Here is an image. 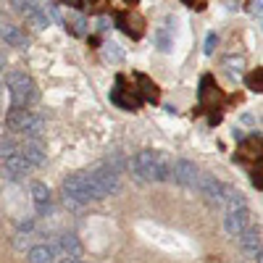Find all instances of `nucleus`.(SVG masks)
Masks as SVG:
<instances>
[{"label": "nucleus", "instance_id": "nucleus-1", "mask_svg": "<svg viewBox=\"0 0 263 263\" xmlns=\"http://www.w3.org/2000/svg\"><path fill=\"white\" fill-rule=\"evenodd\" d=\"M132 171L142 182H166V179H171V161L163 153L142 150L132 158Z\"/></svg>", "mask_w": 263, "mask_h": 263}, {"label": "nucleus", "instance_id": "nucleus-2", "mask_svg": "<svg viewBox=\"0 0 263 263\" xmlns=\"http://www.w3.org/2000/svg\"><path fill=\"white\" fill-rule=\"evenodd\" d=\"M6 84L11 90V111H29V105H34L40 100L37 84L21 71H11L6 74Z\"/></svg>", "mask_w": 263, "mask_h": 263}, {"label": "nucleus", "instance_id": "nucleus-3", "mask_svg": "<svg viewBox=\"0 0 263 263\" xmlns=\"http://www.w3.org/2000/svg\"><path fill=\"white\" fill-rule=\"evenodd\" d=\"M63 195L69 205H82L90 200H103L98 187L92 184L90 174H71V177L63 179Z\"/></svg>", "mask_w": 263, "mask_h": 263}, {"label": "nucleus", "instance_id": "nucleus-4", "mask_svg": "<svg viewBox=\"0 0 263 263\" xmlns=\"http://www.w3.org/2000/svg\"><path fill=\"white\" fill-rule=\"evenodd\" d=\"M90 179H92V184L98 187V192H100V197H108V195H116L119 190H121V182H119V174L114 171V168H108L105 163L103 166H98L92 174H90Z\"/></svg>", "mask_w": 263, "mask_h": 263}, {"label": "nucleus", "instance_id": "nucleus-5", "mask_svg": "<svg viewBox=\"0 0 263 263\" xmlns=\"http://www.w3.org/2000/svg\"><path fill=\"white\" fill-rule=\"evenodd\" d=\"M171 177H174V182H179V184H184V187H195L197 177H200V171H197V166H195L192 161L179 158V161L171 163Z\"/></svg>", "mask_w": 263, "mask_h": 263}, {"label": "nucleus", "instance_id": "nucleus-6", "mask_svg": "<svg viewBox=\"0 0 263 263\" xmlns=\"http://www.w3.org/2000/svg\"><path fill=\"white\" fill-rule=\"evenodd\" d=\"M195 190H200L211 203H216V205H221V197H224V190H227V184H221L216 177H208V174H200L197 177V182H195Z\"/></svg>", "mask_w": 263, "mask_h": 263}, {"label": "nucleus", "instance_id": "nucleus-7", "mask_svg": "<svg viewBox=\"0 0 263 263\" xmlns=\"http://www.w3.org/2000/svg\"><path fill=\"white\" fill-rule=\"evenodd\" d=\"M50 250L58 253L61 258H71V260H77V258L82 255V242H79L74 234H63V237H58L55 242L50 245Z\"/></svg>", "mask_w": 263, "mask_h": 263}, {"label": "nucleus", "instance_id": "nucleus-8", "mask_svg": "<svg viewBox=\"0 0 263 263\" xmlns=\"http://www.w3.org/2000/svg\"><path fill=\"white\" fill-rule=\"evenodd\" d=\"M248 227H250V211H248V208L232 211V213H227V218H224V229H227L229 237H239Z\"/></svg>", "mask_w": 263, "mask_h": 263}, {"label": "nucleus", "instance_id": "nucleus-9", "mask_svg": "<svg viewBox=\"0 0 263 263\" xmlns=\"http://www.w3.org/2000/svg\"><path fill=\"white\" fill-rule=\"evenodd\" d=\"M32 200H34V205H37V213H40V216H48V213L53 211L48 184H42V182H32Z\"/></svg>", "mask_w": 263, "mask_h": 263}, {"label": "nucleus", "instance_id": "nucleus-10", "mask_svg": "<svg viewBox=\"0 0 263 263\" xmlns=\"http://www.w3.org/2000/svg\"><path fill=\"white\" fill-rule=\"evenodd\" d=\"M239 248H242L248 255L253 258H263V250H260V232L258 229H245L242 234H239Z\"/></svg>", "mask_w": 263, "mask_h": 263}, {"label": "nucleus", "instance_id": "nucleus-11", "mask_svg": "<svg viewBox=\"0 0 263 263\" xmlns=\"http://www.w3.org/2000/svg\"><path fill=\"white\" fill-rule=\"evenodd\" d=\"M21 156L29 161V166H42V163H48V153H45V147H42L40 140H27L24 153H21Z\"/></svg>", "mask_w": 263, "mask_h": 263}, {"label": "nucleus", "instance_id": "nucleus-12", "mask_svg": "<svg viewBox=\"0 0 263 263\" xmlns=\"http://www.w3.org/2000/svg\"><path fill=\"white\" fill-rule=\"evenodd\" d=\"M0 37H3L11 48H24L27 45V34L13 24H0Z\"/></svg>", "mask_w": 263, "mask_h": 263}, {"label": "nucleus", "instance_id": "nucleus-13", "mask_svg": "<svg viewBox=\"0 0 263 263\" xmlns=\"http://www.w3.org/2000/svg\"><path fill=\"white\" fill-rule=\"evenodd\" d=\"M221 208H224L227 213L242 211V208H245V195L237 192L234 187H227V190H224V197H221Z\"/></svg>", "mask_w": 263, "mask_h": 263}, {"label": "nucleus", "instance_id": "nucleus-14", "mask_svg": "<svg viewBox=\"0 0 263 263\" xmlns=\"http://www.w3.org/2000/svg\"><path fill=\"white\" fill-rule=\"evenodd\" d=\"M3 168H6V171H11L13 177H21V174H27L32 166H29V161H27L24 156H21V153H13L11 158H6V166H3Z\"/></svg>", "mask_w": 263, "mask_h": 263}, {"label": "nucleus", "instance_id": "nucleus-15", "mask_svg": "<svg viewBox=\"0 0 263 263\" xmlns=\"http://www.w3.org/2000/svg\"><path fill=\"white\" fill-rule=\"evenodd\" d=\"M29 119H32V111H11L6 116V126L11 132H24V126H27Z\"/></svg>", "mask_w": 263, "mask_h": 263}, {"label": "nucleus", "instance_id": "nucleus-16", "mask_svg": "<svg viewBox=\"0 0 263 263\" xmlns=\"http://www.w3.org/2000/svg\"><path fill=\"white\" fill-rule=\"evenodd\" d=\"M21 135H27L29 140L42 137V135H45V119H42L40 114H32V119L27 121V126H24V132H21Z\"/></svg>", "mask_w": 263, "mask_h": 263}, {"label": "nucleus", "instance_id": "nucleus-17", "mask_svg": "<svg viewBox=\"0 0 263 263\" xmlns=\"http://www.w3.org/2000/svg\"><path fill=\"white\" fill-rule=\"evenodd\" d=\"M55 253L50 250V245H37L29 250V263H53Z\"/></svg>", "mask_w": 263, "mask_h": 263}, {"label": "nucleus", "instance_id": "nucleus-18", "mask_svg": "<svg viewBox=\"0 0 263 263\" xmlns=\"http://www.w3.org/2000/svg\"><path fill=\"white\" fill-rule=\"evenodd\" d=\"M227 66H229V74H232V77H239V74H242V66H245V58H242V55H239V58L229 55V58H227Z\"/></svg>", "mask_w": 263, "mask_h": 263}, {"label": "nucleus", "instance_id": "nucleus-19", "mask_svg": "<svg viewBox=\"0 0 263 263\" xmlns=\"http://www.w3.org/2000/svg\"><path fill=\"white\" fill-rule=\"evenodd\" d=\"M105 58H108V61H114V63H121V61H124V53L119 50L116 42H111V45H105Z\"/></svg>", "mask_w": 263, "mask_h": 263}, {"label": "nucleus", "instance_id": "nucleus-20", "mask_svg": "<svg viewBox=\"0 0 263 263\" xmlns=\"http://www.w3.org/2000/svg\"><path fill=\"white\" fill-rule=\"evenodd\" d=\"M13 153H16L13 140H0V158H11Z\"/></svg>", "mask_w": 263, "mask_h": 263}, {"label": "nucleus", "instance_id": "nucleus-21", "mask_svg": "<svg viewBox=\"0 0 263 263\" xmlns=\"http://www.w3.org/2000/svg\"><path fill=\"white\" fill-rule=\"evenodd\" d=\"M156 42H158V48L166 53V50H171V40H168V34L161 29V32H156Z\"/></svg>", "mask_w": 263, "mask_h": 263}, {"label": "nucleus", "instance_id": "nucleus-22", "mask_svg": "<svg viewBox=\"0 0 263 263\" xmlns=\"http://www.w3.org/2000/svg\"><path fill=\"white\" fill-rule=\"evenodd\" d=\"M71 32H74V34H84V32H87V21H84L82 16H74V21H71Z\"/></svg>", "mask_w": 263, "mask_h": 263}, {"label": "nucleus", "instance_id": "nucleus-23", "mask_svg": "<svg viewBox=\"0 0 263 263\" xmlns=\"http://www.w3.org/2000/svg\"><path fill=\"white\" fill-rule=\"evenodd\" d=\"M216 42H218V37H216V34L211 32V34L205 37V48H203V50H205V55H211V53H213V48H216Z\"/></svg>", "mask_w": 263, "mask_h": 263}, {"label": "nucleus", "instance_id": "nucleus-24", "mask_svg": "<svg viewBox=\"0 0 263 263\" xmlns=\"http://www.w3.org/2000/svg\"><path fill=\"white\" fill-rule=\"evenodd\" d=\"M250 84H253V87H258V90H260V77H255V74H253V77H250Z\"/></svg>", "mask_w": 263, "mask_h": 263}, {"label": "nucleus", "instance_id": "nucleus-25", "mask_svg": "<svg viewBox=\"0 0 263 263\" xmlns=\"http://www.w3.org/2000/svg\"><path fill=\"white\" fill-rule=\"evenodd\" d=\"M98 29H100V32L108 29V18H100V21H98Z\"/></svg>", "mask_w": 263, "mask_h": 263}, {"label": "nucleus", "instance_id": "nucleus-26", "mask_svg": "<svg viewBox=\"0 0 263 263\" xmlns=\"http://www.w3.org/2000/svg\"><path fill=\"white\" fill-rule=\"evenodd\" d=\"M61 263H79V260H71V258H63Z\"/></svg>", "mask_w": 263, "mask_h": 263}]
</instances>
